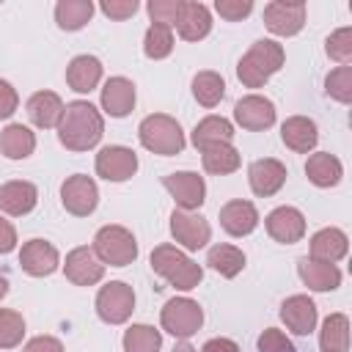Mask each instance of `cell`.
Wrapping results in <instances>:
<instances>
[{"mask_svg": "<svg viewBox=\"0 0 352 352\" xmlns=\"http://www.w3.org/2000/svg\"><path fill=\"white\" fill-rule=\"evenodd\" d=\"M55 129H58L60 146H66L69 151H88L102 140L104 118L91 102L74 99V102L63 104V113H60V121Z\"/></svg>", "mask_w": 352, "mask_h": 352, "instance_id": "obj_1", "label": "cell"}, {"mask_svg": "<svg viewBox=\"0 0 352 352\" xmlns=\"http://www.w3.org/2000/svg\"><path fill=\"white\" fill-rule=\"evenodd\" d=\"M283 60H286V52H283V47H280L278 41H272V38H258V41H253L250 50L239 58V63H236V77H239V82H242L245 88H264L267 80H270L275 72H280Z\"/></svg>", "mask_w": 352, "mask_h": 352, "instance_id": "obj_2", "label": "cell"}, {"mask_svg": "<svg viewBox=\"0 0 352 352\" xmlns=\"http://www.w3.org/2000/svg\"><path fill=\"white\" fill-rule=\"evenodd\" d=\"M151 270L160 275V278H165L173 289H179V292H190V289H195L198 283H201V278H204V270H201V264L198 261H192L184 250H179L176 245H157L154 250H151Z\"/></svg>", "mask_w": 352, "mask_h": 352, "instance_id": "obj_3", "label": "cell"}, {"mask_svg": "<svg viewBox=\"0 0 352 352\" xmlns=\"http://www.w3.org/2000/svg\"><path fill=\"white\" fill-rule=\"evenodd\" d=\"M138 138H140L143 148H148L151 154H160V157H173V154H182V148H184V132H182L179 121L165 113L146 116L138 126Z\"/></svg>", "mask_w": 352, "mask_h": 352, "instance_id": "obj_4", "label": "cell"}, {"mask_svg": "<svg viewBox=\"0 0 352 352\" xmlns=\"http://www.w3.org/2000/svg\"><path fill=\"white\" fill-rule=\"evenodd\" d=\"M94 253L104 267H126L138 258V239L124 226H102L94 236Z\"/></svg>", "mask_w": 352, "mask_h": 352, "instance_id": "obj_5", "label": "cell"}, {"mask_svg": "<svg viewBox=\"0 0 352 352\" xmlns=\"http://www.w3.org/2000/svg\"><path fill=\"white\" fill-rule=\"evenodd\" d=\"M160 324L165 333H170L173 338H190L201 330L204 324V308L190 300V297H173L165 302L162 314H160Z\"/></svg>", "mask_w": 352, "mask_h": 352, "instance_id": "obj_6", "label": "cell"}, {"mask_svg": "<svg viewBox=\"0 0 352 352\" xmlns=\"http://www.w3.org/2000/svg\"><path fill=\"white\" fill-rule=\"evenodd\" d=\"M135 311V292L124 280H110L96 294V316L107 324H124Z\"/></svg>", "mask_w": 352, "mask_h": 352, "instance_id": "obj_7", "label": "cell"}, {"mask_svg": "<svg viewBox=\"0 0 352 352\" xmlns=\"http://www.w3.org/2000/svg\"><path fill=\"white\" fill-rule=\"evenodd\" d=\"M264 25L272 36H297L305 25V3L302 0H272L264 6Z\"/></svg>", "mask_w": 352, "mask_h": 352, "instance_id": "obj_8", "label": "cell"}, {"mask_svg": "<svg viewBox=\"0 0 352 352\" xmlns=\"http://www.w3.org/2000/svg\"><path fill=\"white\" fill-rule=\"evenodd\" d=\"M162 187L170 192L182 212H195L206 201V182L195 170H176L162 179Z\"/></svg>", "mask_w": 352, "mask_h": 352, "instance_id": "obj_9", "label": "cell"}, {"mask_svg": "<svg viewBox=\"0 0 352 352\" xmlns=\"http://www.w3.org/2000/svg\"><path fill=\"white\" fill-rule=\"evenodd\" d=\"M60 204L74 217H88L99 204V187L91 176L74 173L60 184Z\"/></svg>", "mask_w": 352, "mask_h": 352, "instance_id": "obj_10", "label": "cell"}, {"mask_svg": "<svg viewBox=\"0 0 352 352\" xmlns=\"http://www.w3.org/2000/svg\"><path fill=\"white\" fill-rule=\"evenodd\" d=\"M138 173V154L126 146H104L96 154V176L104 182H126Z\"/></svg>", "mask_w": 352, "mask_h": 352, "instance_id": "obj_11", "label": "cell"}, {"mask_svg": "<svg viewBox=\"0 0 352 352\" xmlns=\"http://www.w3.org/2000/svg\"><path fill=\"white\" fill-rule=\"evenodd\" d=\"M170 234L173 239L184 248V250H201L209 245L212 239V228L209 223L195 214V212H182V209H173L170 214Z\"/></svg>", "mask_w": 352, "mask_h": 352, "instance_id": "obj_12", "label": "cell"}, {"mask_svg": "<svg viewBox=\"0 0 352 352\" xmlns=\"http://www.w3.org/2000/svg\"><path fill=\"white\" fill-rule=\"evenodd\" d=\"M234 121L250 132L270 129L275 124V104L261 94H248L234 104Z\"/></svg>", "mask_w": 352, "mask_h": 352, "instance_id": "obj_13", "label": "cell"}, {"mask_svg": "<svg viewBox=\"0 0 352 352\" xmlns=\"http://www.w3.org/2000/svg\"><path fill=\"white\" fill-rule=\"evenodd\" d=\"M19 267L33 278H47L60 267V253L47 239H28L19 250Z\"/></svg>", "mask_w": 352, "mask_h": 352, "instance_id": "obj_14", "label": "cell"}, {"mask_svg": "<svg viewBox=\"0 0 352 352\" xmlns=\"http://www.w3.org/2000/svg\"><path fill=\"white\" fill-rule=\"evenodd\" d=\"M63 272H66V278L74 286H94V283H99L104 278V264L96 258L94 248L80 245V248H74V250L66 253Z\"/></svg>", "mask_w": 352, "mask_h": 352, "instance_id": "obj_15", "label": "cell"}, {"mask_svg": "<svg viewBox=\"0 0 352 352\" xmlns=\"http://www.w3.org/2000/svg\"><path fill=\"white\" fill-rule=\"evenodd\" d=\"M267 234L280 245H294L305 236V217L294 206H278L264 217Z\"/></svg>", "mask_w": 352, "mask_h": 352, "instance_id": "obj_16", "label": "cell"}, {"mask_svg": "<svg viewBox=\"0 0 352 352\" xmlns=\"http://www.w3.org/2000/svg\"><path fill=\"white\" fill-rule=\"evenodd\" d=\"M286 165L275 157H264V160H256L250 162L248 168V182H250V190L258 195V198H270L275 195L283 184H286Z\"/></svg>", "mask_w": 352, "mask_h": 352, "instance_id": "obj_17", "label": "cell"}, {"mask_svg": "<svg viewBox=\"0 0 352 352\" xmlns=\"http://www.w3.org/2000/svg\"><path fill=\"white\" fill-rule=\"evenodd\" d=\"M36 204H38V190L33 182L14 179V182L0 184V212L11 217H22V214H30Z\"/></svg>", "mask_w": 352, "mask_h": 352, "instance_id": "obj_18", "label": "cell"}, {"mask_svg": "<svg viewBox=\"0 0 352 352\" xmlns=\"http://www.w3.org/2000/svg\"><path fill=\"white\" fill-rule=\"evenodd\" d=\"M173 28L179 30V36L184 41H201L212 30V11L204 3L182 0V8H179V16H176Z\"/></svg>", "mask_w": 352, "mask_h": 352, "instance_id": "obj_19", "label": "cell"}, {"mask_svg": "<svg viewBox=\"0 0 352 352\" xmlns=\"http://www.w3.org/2000/svg\"><path fill=\"white\" fill-rule=\"evenodd\" d=\"M280 322L294 336H308L316 327V305L308 294H292L280 305Z\"/></svg>", "mask_w": 352, "mask_h": 352, "instance_id": "obj_20", "label": "cell"}, {"mask_svg": "<svg viewBox=\"0 0 352 352\" xmlns=\"http://www.w3.org/2000/svg\"><path fill=\"white\" fill-rule=\"evenodd\" d=\"M220 226L231 236H248L258 226V209L250 201L234 198V201L220 206Z\"/></svg>", "mask_w": 352, "mask_h": 352, "instance_id": "obj_21", "label": "cell"}, {"mask_svg": "<svg viewBox=\"0 0 352 352\" xmlns=\"http://www.w3.org/2000/svg\"><path fill=\"white\" fill-rule=\"evenodd\" d=\"M346 250H349L346 234H344L341 228H333V226L319 228V231L311 236V242H308V258L324 261V264L341 261V258L346 256Z\"/></svg>", "mask_w": 352, "mask_h": 352, "instance_id": "obj_22", "label": "cell"}, {"mask_svg": "<svg viewBox=\"0 0 352 352\" xmlns=\"http://www.w3.org/2000/svg\"><path fill=\"white\" fill-rule=\"evenodd\" d=\"M135 99H138V94H135L132 80H126V77L104 80V85H102V110L107 116H113V118L129 116L132 107H135Z\"/></svg>", "mask_w": 352, "mask_h": 352, "instance_id": "obj_23", "label": "cell"}, {"mask_svg": "<svg viewBox=\"0 0 352 352\" xmlns=\"http://www.w3.org/2000/svg\"><path fill=\"white\" fill-rule=\"evenodd\" d=\"M280 140L286 143V148H292L294 154H308L314 151L316 140H319V129L316 121L308 116H289L280 124Z\"/></svg>", "mask_w": 352, "mask_h": 352, "instance_id": "obj_24", "label": "cell"}, {"mask_svg": "<svg viewBox=\"0 0 352 352\" xmlns=\"http://www.w3.org/2000/svg\"><path fill=\"white\" fill-rule=\"evenodd\" d=\"M66 82L77 94H91L102 82V60L96 55H77L66 66Z\"/></svg>", "mask_w": 352, "mask_h": 352, "instance_id": "obj_25", "label": "cell"}, {"mask_svg": "<svg viewBox=\"0 0 352 352\" xmlns=\"http://www.w3.org/2000/svg\"><path fill=\"white\" fill-rule=\"evenodd\" d=\"M25 110H28V118H30L38 129H52V126H58V121H60L63 99H60L55 91H36V94L28 99Z\"/></svg>", "mask_w": 352, "mask_h": 352, "instance_id": "obj_26", "label": "cell"}, {"mask_svg": "<svg viewBox=\"0 0 352 352\" xmlns=\"http://www.w3.org/2000/svg\"><path fill=\"white\" fill-rule=\"evenodd\" d=\"M300 280L311 289V292H333L341 286V270L336 264H324V261H314V258H300L297 264Z\"/></svg>", "mask_w": 352, "mask_h": 352, "instance_id": "obj_27", "label": "cell"}, {"mask_svg": "<svg viewBox=\"0 0 352 352\" xmlns=\"http://www.w3.org/2000/svg\"><path fill=\"white\" fill-rule=\"evenodd\" d=\"M305 176H308V182L311 184H316V187H336L338 182H341V176H344V165H341V160L336 157V154H330V151H316V154H311L308 157V162H305Z\"/></svg>", "mask_w": 352, "mask_h": 352, "instance_id": "obj_28", "label": "cell"}, {"mask_svg": "<svg viewBox=\"0 0 352 352\" xmlns=\"http://www.w3.org/2000/svg\"><path fill=\"white\" fill-rule=\"evenodd\" d=\"M190 140L198 151H204L206 146H214V143H231L234 140V124L223 116H206L195 124Z\"/></svg>", "mask_w": 352, "mask_h": 352, "instance_id": "obj_29", "label": "cell"}, {"mask_svg": "<svg viewBox=\"0 0 352 352\" xmlns=\"http://www.w3.org/2000/svg\"><path fill=\"white\" fill-rule=\"evenodd\" d=\"M201 162H204V170L214 176H228L242 165V157L234 143H214L201 151Z\"/></svg>", "mask_w": 352, "mask_h": 352, "instance_id": "obj_30", "label": "cell"}, {"mask_svg": "<svg viewBox=\"0 0 352 352\" xmlns=\"http://www.w3.org/2000/svg\"><path fill=\"white\" fill-rule=\"evenodd\" d=\"M36 148V135L25 124H8L0 132V151L8 160H25Z\"/></svg>", "mask_w": 352, "mask_h": 352, "instance_id": "obj_31", "label": "cell"}, {"mask_svg": "<svg viewBox=\"0 0 352 352\" xmlns=\"http://www.w3.org/2000/svg\"><path fill=\"white\" fill-rule=\"evenodd\" d=\"M322 352H349V319L346 314H330L319 330Z\"/></svg>", "mask_w": 352, "mask_h": 352, "instance_id": "obj_32", "label": "cell"}, {"mask_svg": "<svg viewBox=\"0 0 352 352\" xmlns=\"http://www.w3.org/2000/svg\"><path fill=\"white\" fill-rule=\"evenodd\" d=\"M94 3L91 0H58L55 6V22L60 30H80L91 22Z\"/></svg>", "mask_w": 352, "mask_h": 352, "instance_id": "obj_33", "label": "cell"}, {"mask_svg": "<svg viewBox=\"0 0 352 352\" xmlns=\"http://www.w3.org/2000/svg\"><path fill=\"white\" fill-rule=\"evenodd\" d=\"M206 264L223 278H236L245 270V253L234 245H214L206 253Z\"/></svg>", "mask_w": 352, "mask_h": 352, "instance_id": "obj_34", "label": "cell"}, {"mask_svg": "<svg viewBox=\"0 0 352 352\" xmlns=\"http://www.w3.org/2000/svg\"><path fill=\"white\" fill-rule=\"evenodd\" d=\"M192 96L198 99V104L214 107L226 96V80L217 72H209V69L206 72H198L192 77Z\"/></svg>", "mask_w": 352, "mask_h": 352, "instance_id": "obj_35", "label": "cell"}, {"mask_svg": "<svg viewBox=\"0 0 352 352\" xmlns=\"http://www.w3.org/2000/svg\"><path fill=\"white\" fill-rule=\"evenodd\" d=\"M124 352H160L162 346V333L151 324H129L124 330Z\"/></svg>", "mask_w": 352, "mask_h": 352, "instance_id": "obj_36", "label": "cell"}, {"mask_svg": "<svg viewBox=\"0 0 352 352\" xmlns=\"http://www.w3.org/2000/svg\"><path fill=\"white\" fill-rule=\"evenodd\" d=\"M143 52L151 60L168 58L173 52V33H170V28H165V25H148V30L143 36Z\"/></svg>", "mask_w": 352, "mask_h": 352, "instance_id": "obj_37", "label": "cell"}, {"mask_svg": "<svg viewBox=\"0 0 352 352\" xmlns=\"http://www.w3.org/2000/svg\"><path fill=\"white\" fill-rule=\"evenodd\" d=\"M25 338V319L14 308H0V349H14Z\"/></svg>", "mask_w": 352, "mask_h": 352, "instance_id": "obj_38", "label": "cell"}, {"mask_svg": "<svg viewBox=\"0 0 352 352\" xmlns=\"http://www.w3.org/2000/svg\"><path fill=\"white\" fill-rule=\"evenodd\" d=\"M324 91L341 104L352 102V66H338L324 77Z\"/></svg>", "mask_w": 352, "mask_h": 352, "instance_id": "obj_39", "label": "cell"}, {"mask_svg": "<svg viewBox=\"0 0 352 352\" xmlns=\"http://www.w3.org/2000/svg\"><path fill=\"white\" fill-rule=\"evenodd\" d=\"M324 52H327L330 60H336L341 66H349V60H352V28L333 30L324 41Z\"/></svg>", "mask_w": 352, "mask_h": 352, "instance_id": "obj_40", "label": "cell"}, {"mask_svg": "<svg viewBox=\"0 0 352 352\" xmlns=\"http://www.w3.org/2000/svg\"><path fill=\"white\" fill-rule=\"evenodd\" d=\"M179 8H182V0H148V6H146L151 25H165V28L176 25Z\"/></svg>", "mask_w": 352, "mask_h": 352, "instance_id": "obj_41", "label": "cell"}, {"mask_svg": "<svg viewBox=\"0 0 352 352\" xmlns=\"http://www.w3.org/2000/svg\"><path fill=\"white\" fill-rule=\"evenodd\" d=\"M256 346H258V352H297V346L292 344V338L283 330H278V327H267L258 336Z\"/></svg>", "mask_w": 352, "mask_h": 352, "instance_id": "obj_42", "label": "cell"}, {"mask_svg": "<svg viewBox=\"0 0 352 352\" xmlns=\"http://www.w3.org/2000/svg\"><path fill=\"white\" fill-rule=\"evenodd\" d=\"M214 11L226 19V22H239L253 11V0H217Z\"/></svg>", "mask_w": 352, "mask_h": 352, "instance_id": "obj_43", "label": "cell"}, {"mask_svg": "<svg viewBox=\"0 0 352 352\" xmlns=\"http://www.w3.org/2000/svg\"><path fill=\"white\" fill-rule=\"evenodd\" d=\"M99 8H102L104 16H110L116 22H124L138 11V0H102Z\"/></svg>", "mask_w": 352, "mask_h": 352, "instance_id": "obj_44", "label": "cell"}, {"mask_svg": "<svg viewBox=\"0 0 352 352\" xmlns=\"http://www.w3.org/2000/svg\"><path fill=\"white\" fill-rule=\"evenodd\" d=\"M19 107V96L16 88L8 80H0V118H11Z\"/></svg>", "mask_w": 352, "mask_h": 352, "instance_id": "obj_45", "label": "cell"}, {"mask_svg": "<svg viewBox=\"0 0 352 352\" xmlns=\"http://www.w3.org/2000/svg\"><path fill=\"white\" fill-rule=\"evenodd\" d=\"M25 352H63V344L55 336H36L25 344Z\"/></svg>", "mask_w": 352, "mask_h": 352, "instance_id": "obj_46", "label": "cell"}, {"mask_svg": "<svg viewBox=\"0 0 352 352\" xmlns=\"http://www.w3.org/2000/svg\"><path fill=\"white\" fill-rule=\"evenodd\" d=\"M14 248H16V228L11 226V220L0 214V256L11 253Z\"/></svg>", "mask_w": 352, "mask_h": 352, "instance_id": "obj_47", "label": "cell"}, {"mask_svg": "<svg viewBox=\"0 0 352 352\" xmlns=\"http://www.w3.org/2000/svg\"><path fill=\"white\" fill-rule=\"evenodd\" d=\"M201 352H239V344L231 341V338H209Z\"/></svg>", "mask_w": 352, "mask_h": 352, "instance_id": "obj_48", "label": "cell"}, {"mask_svg": "<svg viewBox=\"0 0 352 352\" xmlns=\"http://www.w3.org/2000/svg\"><path fill=\"white\" fill-rule=\"evenodd\" d=\"M173 352H198V349H195L192 344H187V341H182V344H176V346H173Z\"/></svg>", "mask_w": 352, "mask_h": 352, "instance_id": "obj_49", "label": "cell"}, {"mask_svg": "<svg viewBox=\"0 0 352 352\" xmlns=\"http://www.w3.org/2000/svg\"><path fill=\"white\" fill-rule=\"evenodd\" d=\"M6 294H8V280H6L3 275H0V300H3Z\"/></svg>", "mask_w": 352, "mask_h": 352, "instance_id": "obj_50", "label": "cell"}]
</instances>
